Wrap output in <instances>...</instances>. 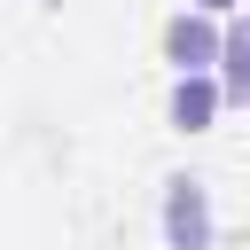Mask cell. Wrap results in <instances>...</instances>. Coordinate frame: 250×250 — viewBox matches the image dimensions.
Wrapping results in <instances>:
<instances>
[{
	"instance_id": "obj_1",
	"label": "cell",
	"mask_w": 250,
	"mask_h": 250,
	"mask_svg": "<svg viewBox=\"0 0 250 250\" xmlns=\"http://www.w3.org/2000/svg\"><path fill=\"white\" fill-rule=\"evenodd\" d=\"M211 195H203V180H164V242L172 250H211Z\"/></svg>"
},
{
	"instance_id": "obj_2",
	"label": "cell",
	"mask_w": 250,
	"mask_h": 250,
	"mask_svg": "<svg viewBox=\"0 0 250 250\" xmlns=\"http://www.w3.org/2000/svg\"><path fill=\"white\" fill-rule=\"evenodd\" d=\"M164 55H172V70H211L219 31H211L203 16H172V23H164Z\"/></svg>"
},
{
	"instance_id": "obj_3",
	"label": "cell",
	"mask_w": 250,
	"mask_h": 250,
	"mask_svg": "<svg viewBox=\"0 0 250 250\" xmlns=\"http://www.w3.org/2000/svg\"><path fill=\"white\" fill-rule=\"evenodd\" d=\"M211 109H227L219 86H211V70H180V86H172V125H180V133H203Z\"/></svg>"
},
{
	"instance_id": "obj_4",
	"label": "cell",
	"mask_w": 250,
	"mask_h": 250,
	"mask_svg": "<svg viewBox=\"0 0 250 250\" xmlns=\"http://www.w3.org/2000/svg\"><path fill=\"white\" fill-rule=\"evenodd\" d=\"M211 62H219V102H242L250 94V39H242V23L219 31V55Z\"/></svg>"
},
{
	"instance_id": "obj_5",
	"label": "cell",
	"mask_w": 250,
	"mask_h": 250,
	"mask_svg": "<svg viewBox=\"0 0 250 250\" xmlns=\"http://www.w3.org/2000/svg\"><path fill=\"white\" fill-rule=\"evenodd\" d=\"M195 8H203V16H227V8H234V0H195Z\"/></svg>"
}]
</instances>
